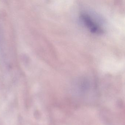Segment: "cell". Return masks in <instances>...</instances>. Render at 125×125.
<instances>
[{
    "instance_id": "obj_1",
    "label": "cell",
    "mask_w": 125,
    "mask_h": 125,
    "mask_svg": "<svg viewBox=\"0 0 125 125\" xmlns=\"http://www.w3.org/2000/svg\"><path fill=\"white\" fill-rule=\"evenodd\" d=\"M82 19L86 26H87L92 32H101V29L93 21L90 17L88 16L84 15L83 16Z\"/></svg>"
}]
</instances>
